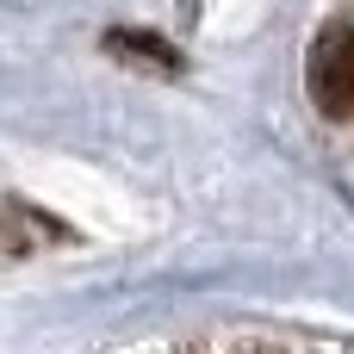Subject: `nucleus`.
I'll return each mask as SVG.
<instances>
[{"mask_svg":"<svg viewBox=\"0 0 354 354\" xmlns=\"http://www.w3.org/2000/svg\"><path fill=\"white\" fill-rule=\"evenodd\" d=\"M305 81H311L317 112L354 118V19H330V25L317 31L311 62H305Z\"/></svg>","mask_w":354,"mask_h":354,"instance_id":"obj_1","label":"nucleus"},{"mask_svg":"<svg viewBox=\"0 0 354 354\" xmlns=\"http://www.w3.org/2000/svg\"><path fill=\"white\" fill-rule=\"evenodd\" d=\"M106 50H118L124 62H149V68H180V56H174V44H162V37H137V31H112L106 37Z\"/></svg>","mask_w":354,"mask_h":354,"instance_id":"obj_2","label":"nucleus"}]
</instances>
